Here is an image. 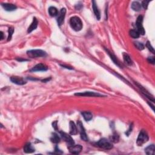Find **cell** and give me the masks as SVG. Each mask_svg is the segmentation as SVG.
Here are the masks:
<instances>
[{"instance_id":"cell-10","label":"cell","mask_w":155,"mask_h":155,"mask_svg":"<svg viewBox=\"0 0 155 155\" xmlns=\"http://www.w3.org/2000/svg\"><path fill=\"white\" fill-rule=\"evenodd\" d=\"M68 148L71 153L78 154L83 150V147L81 145H73L68 146Z\"/></svg>"},{"instance_id":"cell-2","label":"cell","mask_w":155,"mask_h":155,"mask_svg":"<svg viewBox=\"0 0 155 155\" xmlns=\"http://www.w3.org/2000/svg\"><path fill=\"white\" fill-rule=\"evenodd\" d=\"M148 136L147 132L144 130H141L139 133L138 137H137L136 143L138 146H142L145 143H146L148 141Z\"/></svg>"},{"instance_id":"cell-31","label":"cell","mask_w":155,"mask_h":155,"mask_svg":"<svg viewBox=\"0 0 155 155\" xmlns=\"http://www.w3.org/2000/svg\"><path fill=\"white\" fill-rule=\"evenodd\" d=\"M147 60L150 63L152 64H154V56H150L148 58Z\"/></svg>"},{"instance_id":"cell-15","label":"cell","mask_w":155,"mask_h":155,"mask_svg":"<svg viewBox=\"0 0 155 155\" xmlns=\"http://www.w3.org/2000/svg\"><path fill=\"white\" fill-rule=\"evenodd\" d=\"M35 148H33L30 143H27L24 147V152L26 153H32L35 152Z\"/></svg>"},{"instance_id":"cell-32","label":"cell","mask_w":155,"mask_h":155,"mask_svg":"<svg viewBox=\"0 0 155 155\" xmlns=\"http://www.w3.org/2000/svg\"><path fill=\"white\" fill-rule=\"evenodd\" d=\"M52 125H53V127L54 128L55 130H57V122L55 121L54 122H53Z\"/></svg>"},{"instance_id":"cell-27","label":"cell","mask_w":155,"mask_h":155,"mask_svg":"<svg viewBox=\"0 0 155 155\" xmlns=\"http://www.w3.org/2000/svg\"><path fill=\"white\" fill-rule=\"evenodd\" d=\"M119 141V136L117 134H114L111 137V141L113 142H118Z\"/></svg>"},{"instance_id":"cell-3","label":"cell","mask_w":155,"mask_h":155,"mask_svg":"<svg viewBox=\"0 0 155 155\" xmlns=\"http://www.w3.org/2000/svg\"><path fill=\"white\" fill-rule=\"evenodd\" d=\"M27 55L30 58H39L44 57L47 55L45 51L42 50H31L27 51Z\"/></svg>"},{"instance_id":"cell-13","label":"cell","mask_w":155,"mask_h":155,"mask_svg":"<svg viewBox=\"0 0 155 155\" xmlns=\"http://www.w3.org/2000/svg\"><path fill=\"white\" fill-rule=\"evenodd\" d=\"M2 6L4 9H5V10L8 11V12H11V11H13L16 9V6L13 4L10 3H5L2 4Z\"/></svg>"},{"instance_id":"cell-8","label":"cell","mask_w":155,"mask_h":155,"mask_svg":"<svg viewBox=\"0 0 155 155\" xmlns=\"http://www.w3.org/2000/svg\"><path fill=\"white\" fill-rule=\"evenodd\" d=\"M60 134H61V137L63 139V140H64L65 142L67 143V144H68L69 146L74 145V142L73 139L72 138V137L70 136V135H68L67 133L62 131H60Z\"/></svg>"},{"instance_id":"cell-29","label":"cell","mask_w":155,"mask_h":155,"mask_svg":"<svg viewBox=\"0 0 155 155\" xmlns=\"http://www.w3.org/2000/svg\"><path fill=\"white\" fill-rule=\"evenodd\" d=\"M146 46H147V48H148V50H150V51H152V52L153 53H154V48L152 47V45H151V44H150V42H149V41H147V44H146Z\"/></svg>"},{"instance_id":"cell-23","label":"cell","mask_w":155,"mask_h":155,"mask_svg":"<svg viewBox=\"0 0 155 155\" xmlns=\"http://www.w3.org/2000/svg\"><path fill=\"white\" fill-rule=\"evenodd\" d=\"M106 51H107V53H108V54L110 55V58H111V59H112V61H113V62H114V64H115L116 65H117L118 66H119V67H120V63H119V61L118 60V59H117V58H116V57L114 56V55L112 53H111L110 51H109L108 50H106Z\"/></svg>"},{"instance_id":"cell-20","label":"cell","mask_w":155,"mask_h":155,"mask_svg":"<svg viewBox=\"0 0 155 155\" xmlns=\"http://www.w3.org/2000/svg\"><path fill=\"white\" fill-rule=\"evenodd\" d=\"M141 4L137 1H134L131 4V9L136 12H139L141 10Z\"/></svg>"},{"instance_id":"cell-24","label":"cell","mask_w":155,"mask_h":155,"mask_svg":"<svg viewBox=\"0 0 155 155\" xmlns=\"http://www.w3.org/2000/svg\"><path fill=\"white\" fill-rule=\"evenodd\" d=\"M51 142L55 143H57L60 142V137L58 136V135L56 133H53L52 135V136L51 137Z\"/></svg>"},{"instance_id":"cell-30","label":"cell","mask_w":155,"mask_h":155,"mask_svg":"<svg viewBox=\"0 0 155 155\" xmlns=\"http://www.w3.org/2000/svg\"><path fill=\"white\" fill-rule=\"evenodd\" d=\"M149 3H150V1H143L142 2V4H141V6H142L145 9H147Z\"/></svg>"},{"instance_id":"cell-34","label":"cell","mask_w":155,"mask_h":155,"mask_svg":"<svg viewBox=\"0 0 155 155\" xmlns=\"http://www.w3.org/2000/svg\"><path fill=\"white\" fill-rule=\"evenodd\" d=\"M61 66H62V67H66V68H68V69H72V68L69 67H67V66H64V65H61Z\"/></svg>"},{"instance_id":"cell-18","label":"cell","mask_w":155,"mask_h":155,"mask_svg":"<svg viewBox=\"0 0 155 155\" xmlns=\"http://www.w3.org/2000/svg\"><path fill=\"white\" fill-rule=\"evenodd\" d=\"M155 152V147L154 144L149 145L145 148V152L148 155H153Z\"/></svg>"},{"instance_id":"cell-6","label":"cell","mask_w":155,"mask_h":155,"mask_svg":"<svg viewBox=\"0 0 155 155\" xmlns=\"http://www.w3.org/2000/svg\"><path fill=\"white\" fill-rule=\"evenodd\" d=\"M77 126H78V130L79 131V133H80V136H81V139H83L84 141H88L89 139H88L87 135L85 133V129L83 127V124L81 121H78L77 122Z\"/></svg>"},{"instance_id":"cell-16","label":"cell","mask_w":155,"mask_h":155,"mask_svg":"<svg viewBox=\"0 0 155 155\" xmlns=\"http://www.w3.org/2000/svg\"><path fill=\"white\" fill-rule=\"evenodd\" d=\"M69 129H70V133L72 135H76L78 133L77 127L73 121H70L69 123Z\"/></svg>"},{"instance_id":"cell-36","label":"cell","mask_w":155,"mask_h":155,"mask_svg":"<svg viewBox=\"0 0 155 155\" xmlns=\"http://www.w3.org/2000/svg\"><path fill=\"white\" fill-rule=\"evenodd\" d=\"M3 39V32H1V39Z\"/></svg>"},{"instance_id":"cell-17","label":"cell","mask_w":155,"mask_h":155,"mask_svg":"<svg viewBox=\"0 0 155 155\" xmlns=\"http://www.w3.org/2000/svg\"><path fill=\"white\" fill-rule=\"evenodd\" d=\"M38 26V20H36V18H33V21H32V24H30L29 27L28 28L27 32L28 33H31L32 31H33L34 30H35L36 27Z\"/></svg>"},{"instance_id":"cell-28","label":"cell","mask_w":155,"mask_h":155,"mask_svg":"<svg viewBox=\"0 0 155 155\" xmlns=\"http://www.w3.org/2000/svg\"><path fill=\"white\" fill-rule=\"evenodd\" d=\"M13 32H14V28L13 27H10L9 28V35H8V39H7V41H10L11 39L12 35L13 33Z\"/></svg>"},{"instance_id":"cell-1","label":"cell","mask_w":155,"mask_h":155,"mask_svg":"<svg viewBox=\"0 0 155 155\" xmlns=\"http://www.w3.org/2000/svg\"><path fill=\"white\" fill-rule=\"evenodd\" d=\"M70 24L74 31H80L83 28V22L81 19L78 16H73L70 20Z\"/></svg>"},{"instance_id":"cell-7","label":"cell","mask_w":155,"mask_h":155,"mask_svg":"<svg viewBox=\"0 0 155 155\" xmlns=\"http://www.w3.org/2000/svg\"><path fill=\"white\" fill-rule=\"evenodd\" d=\"M76 96H91V97H102L105 96L99 94L98 93L93 92V91H85V92L78 93H75Z\"/></svg>"},{"instance_id":"cell-12","label":"cell","mask_w":155,"mask_h":155,"mask_svg":"<svg viewBox=\"0 0 155 155\" xmlns=\"http://www.w3.org/2000/svg\"><path fill=\"white\" fill-rule=\"evenodd\" d=\"M48 69V67L45 64H38L34 66L31 69L32 72H39V71H46Z\"/></svg>"},{"instance_id":"cell-26","label":"cell","mask_w":155,"mask_h":155,"mask_svg":"<svg viewBox=\"0 0 155 155\" xmlns=\"http://www.w3.org/2000/svg\"><path fill=\"white\" fill-rule=\"evenodd\" d=\"M134 44H135V45L136 46V47L138 50H142L144 49V45H143L142 43H140V42L136 41L134 43Z\"/></svg>"},{"instance_id":"cell-25","label":"cell","mask_w":155,"mask_h":155,"mask_svg":"<svg viewBox=\"0 0 155 155\" xmlns=\"http://www.w3.org/2000/svg\"><path fill=\"white\" fill-rule=\"evenodd\" d=\"M130 35L133 38H138L139 37V33L138 32L135 30H131L130 31Z\"/></svg>"},{"instance_id":"cell-5","label":"cell","mask_w":155,"mask_h":155,"mask_svg":"<svg viewBox=\"0 0 155 155\" xmlns=\"http://www.w3.org/2000/svg\"><path fill=\"white\" fill-rule=\"evenodd\" d=\"M142 22H143V16H139L137 17L136 22V26L137 31L138 32L139 35H143L145 34V30L143 28V27L142 26Z\"/></svg>"},{"instance_id":"cell-21","label":"cell","mask_w":155,"mask_h":155,"mask_svg":"<svg viewBox=\"0 0 155 155\" xmlns=\"http://www.w3.org/2000/svg\"><path fill=\"white\" fill-rule=\"evenodd\" d=\"M49 13L51 16H56L57 15H58V11L56 7H49Z\"/></svg>"},{"instance_id":"cell-35","label":"cell","mask_w":155,"mask_h":155,"mask_svg":"<svg viewBox=\"0 0 155 155\" xmlns=\"http://www.w3.org/2000/svg\"><path fill=\"white\" fill-rule=\"evenodd\" d=\"M16 60H18V61H27V60H25V59H21V58H20V59L16 58Z\"/></svg>"},{"instance_id":"cell-22","label":"cell","mask_w":155,"mask_h":155,"mask_svg":"<svg viewBox=\"0 0 155 155\" xmlns=\"http://www.w3.org/2000/svg\"><path fill=\"white\" fill-rule=\"evenodd\" d=\"M82 114H83L84 119H85L86 121H89V120H90L93 118L92 114L89 112H84L82 113Z\"/></svg>"},{"instance_id":"cell-19","label":"cell","mask_w":155,"mask_h":155,"mask_svg":"<svg viewBox=\"0 0 155 155\" xmlns=\"http://www.w3.org/2000/svg\"><path fill=\"white\" fill-rule=\"evenodd\" d=\"M123 58L125 63L128 66H131L133 64V61L129 55L126 53H123Z\"/></svg>"},{"instance_id":"cell-14","label":"cell","mask_w":155,"mask_h":155,"mask_svg":"<svg viewBox=\"0 0 155 155\" xmlns=\"http://www.w3.org/2000/svg\"><path fill=\"white\" fill-rule=\"evenodd\" d=\"M92 7H93V12H94V13H95L96 17L97 20H99L101 18L100 11H99L98 7H97V6L96 3V2L95 1H92Z\"/></svg>"},{"instance_id":"cell-9","label":"cell","mask_w":155,"mask_h":155,"mask_svg":"<svg viewBox=\"0 0 155 155\" xmlns=\"http://www.w3.org/2000/svg\"><path fill=\"white\" fill-rule=\"evenodd\" d=\"M66 9L65 8H62L61 9L60 13H58V18H57V22H58V25L61 26L64 21V18L66 16Z\"/></svg>"},{"instance_id":"cell-4","label":"cell","mask_w":155,"mask_h":155,"mask_svg":"<svg viewBox=\"0 0 155 155\" xmlns=\"http://www.w3.org/2000/svg\"><path fill=\"white\" fill-rule=\"evenodd\" d=\"M96 144L99 148L105 149V150H111L113 148L112 143L106 138L101 139Z\"/></svg>"},{"instance_id":"cell-33","label":"cell","mask_w":155,"mask_h":155,"mask_svg":"<svg viewBox=\"0 0 155 155\" xmlns=\"http://www.w3.org/2000/svg\"><path fill=\"white\" fill-rule=\"evenodd\" d=\"M132 128H133V126H132V125H130V129H129V131H128L127 132V133H125V134H127V135L129 136V134H130V132H131Z\"/></svg>"},{"instance_id":"cell-11","label":"cell","mask_w":155,"mask_h":155,"mask_svg":"<svg viewBox=\"0 0 155 155\" xmlns=\"http://www.w3.org/2000/svg\"><path fill=\"white\" fill-rule=\"evenodd\" d=\"M10 81L13 83L16 84L17 85H24L26 83V81L22 78L18 76H12L10 78Z\"/></svg>"}]
</instances>
